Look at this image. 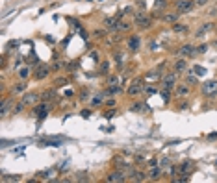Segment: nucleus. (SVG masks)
Masks as SVG:
<instances>
[{
    "instance_id": "nucleus-9",
    "label": "nucleus",
    "mask_w": 217,
    "mask_h": 183,
    "mask_svg": "<svg viewBox=\"0 0 217 183\" xmlns=\"http://www.w3.org/2000/svg\"><path fill=\"white\" fill-rule=\"evenodd\" d=\"M193 54H197V48H195L191 43L184 45V46H182L180 50H178V55H180V58H191Z\"/></svg>"
},
{
    "instance_id": "nucleus-30",
    "label": "nucleus",
    "mask_w": 217,
    "mask_h": 183,
    "mask_svg": "<svg viewBox=\"0 0 217 183\" xmlns=\"http://www.w3.org/2000/svg\"><path fill=\"white\" fill-rule=\"evenodd\" d=\"M89 94H91V91H89L87 87H83L82 93H80V100H86V96H89Z\"/></svg>"
},
{
    "instance_id": "nucleus-16",
    "label": "nucleus",
    "mask_w": 217,
    "mask_h": 183,
    "mask_svg": "<svg viewBox=\"0 0 217 183\" xmlns=\"http://www.w3.org/2000/svg\"><path fill=\"white\" fill-rule=\"evenodd\" d=\"M128 48L132 52H136L139 48V37H137V35H132V37L128 39Z\"/></svg>"
},
{
    "instance_id": "nucleus-18",
    "label": "nucleus",
    "mask_w": 217,
    "mask_h": 183,
    "mask_svg": "<svg viewBox=\"0 0 217 183\" xmlns=\"http://www.w3.org/2000/svg\"><path fill=\"white\" fill-rule=\"evenodd\" d=\"M41 146H52V148H58V146H61V143L60 140H54V139H41V143H39Z\"/></svg>"
},
{
    "instance_id": "nucleus-39",
    "label": "nucleus",
    "mask_w": 217,
    "mask_h": 183,
    "mask_svg": "<svg viewBox=\"0 0 217 183\" xmlns=\"http://www.w3.org/2000/svg\"><path fill=\"white\" fill-rule=\"evenodd\" d=\"M65 83H67L65 78H58V80H56V85H65Z\"/></svg>"
},
{
    "instance_id": "nucleus-31",
    "label": "nucleus",
    "mask_w": 217,
    "mask_h": 183,
    "mask_svg": "<svg viewBox=\"0 0 217 183\" xmlns=\"http://www.w3.org/2000/svg\"><path fill=\"white\" fill-rule=\"evenodd\" d=\"M134 159H136V161H134V163H136V165H145V163H147V159H145L143 156H136Z\"/></svg>"
},
{
    "instance_id": "nucleus-26",
    "label": "nucleus",
    "mask_w": 217,
    "mask_h": 183,
    "mask_svg": "<svg viewBox=\"0 0 217 183\" xmlns=\"http://www.w3.org/2000/svg\"><path fill=\"white\" fill-rule=\"evenodd\" d=\"M41 98H43V102H46V100H52V98H54V91H45Z\"/></svg>"
},
{
    "instance_id": "nucleus-17",
    "label": "nucleus",
    "mask_w": 217,
    "mask_h": 183,
    "mask_svg": "<svg viewBox=\"0 0 217 183\" xmlns=\"http://www.w3.org/2000/svg\"><path fill=\"white\" fill-rule=\"evenodd\" d=\"M30 74H32V68L30 67H20L19 68V78L20 80H28V78H30Z\"/></svg>"
},
{
    "instance_id": "nucleus-25",
    "label": "nucleus",
    "mask_w": 217,
    "mask_h": 183,
    "mask_svg": "<svg viewBox=\"0 0 217 183\" xmlns=\"http://www.w3.org/2000/svg\"><path fill=\"white\" fill-rule=\"evenodd\" d=\"M108 83H110V85H119V76L117 74H111L110 78H108Z\"/></svg>"
},
{
    "instance_id": "nucleus-13",
    "label": "nucleus",
    "mask_w": 217,
    "mask_h": 183,
    "mask_svg": "<svg viewBox=\"0 0 217 183\" xmlns=\"http://www.w3.org/2000/svg\"><path fill=\"white\" fill-rule=\"evenodd\" d=\"M189 93H191V89L187 87V83H182V85H176V87H174V94H176V96H182V98H184V96H187Z\"/></svg>"
},
{
    "instance_id": "nucleus-35",
    "label": "nucleus",
    "mask_w": 217,
    "mask_h": 183,
    "mask_svg": "<svg viewBox=\"0 0 217 183\" xmlns=\"http://www.w3.org/2000/svg\"><path fill=\"white\" fill-rule=\"evenodd\" d=\"M186 83H191V85H195V83H197V78H195V76H187V78H186Z\"/></svg>"
},
{
    "instance_id": "nucleus-45",
    "label": "nucleus",
    "mask_w": 217,
    "mask_h": 183,
    "mask_svg": "<svg viewBox=\"0 0 217 183\" xmlns=\"http://www.w3.org/2000/svg\"><path fill=\"white\" fill-rule=\"evenodd\" d=\"M208 139H210V140H213V139H217V133H212V135H208Z\"/></svg>"
},
{
    "instance_id": "nucleus-1",
    "label": "nucleus",
    "mask_w": 217,
    "mask_h": 183,
    "mask_svg": "<svg viewBox=\"0 0 217 183\" xmlns=\"http://www.w3.org/2000/svg\"><path fill=\"white\" fill-rule=\"evenodd\" d=\"M176 76L178 72H167L162 76V89H167V91H173L174 87H176Z\"/></svg>"
},
{
    "instance_id": "nucleus-36",
    "label": "nucleus",
    "mask_w": 217,
    "mask_h": 183,
    "mask_svg": "<svg viewBox=\"0 0 217 183\" xmlns=\"http://www.w3.org/2000/svg\"><path fill=\"white\" fill-rule=\"evenodd\" d=\"M91 113H93V111H91V109H83L80 115H82L83 118H89V117H91Z\"/></svg>"
},
{
    "instance_id": "nucleus-20",
    "label": "nucleus",
    "mask_w": 217,
    "mask_h": 183,
    "mask_svg": "<svg viewBox=\"0 0 217 183\" xmlns=\"http://www.w3.org/2000/svg\"><path fill=\"white\" fill-rule=\"evenodd\" d=\"M184 70H186V61L184 59H178L176 63H174V72H184Z\"/></svg>"
},
{
    "instance_id": "nucleus-38",
    "label": "nucleus",
    "mask_w": 217,
    "mask_h": 183,
    "mask_svg": "<svg viewBox=\"0 0 217 183\" xmlns=\"http://www.w3.org/2000/svg\"><path fill=\"white\" fill-rule=\"evenodd\" d=\"M178 107H180V109H187V107H189V104H187V100H182Z\"/></svg>"
},
{
    "instance_id": "nucleus-6",
    "label": "nucleus",
    "mask_w": 217,
    "mask_h": 183,
    "mask_svg": "<svg viewBox=\"0 0 217 183\" xmlns=\"http://www.w3.org/2000/svg\"><path fill=\"white\" fill-rule=\"evenodd\" d=\"M126 93L130 94V96H137L139 93H143V87H141V80H134V81H132L130 83V85H128V89H126Z\"/></svg>"
},
{
    "instance_id": "nucleus-34",
    "label": "nucleus",
    "mask_w": 217,
    "mask_h": 183,
    "mask_svg": "<svg viewBox=\"0 0 217 183\" xmlns=\"http://www.w3.org/2000/svg\"><path fill=\"white\" fill-rule=\"evenodd\" d=\"M173 30H174V32H184V30H186V26H184V24H176V22H174V24H173Z\"/></svg>"
},
{
    "instance_id": "nucleus-32",
    "label": "nucleus",
    "mask_w": 217,
    "mask_h": 183,
    "mask_svg": "<svg viewBox=\"0 0 217 183\" xmlns=\"http://www.w3.org/2000/svg\"><path fill=\"white\" fill-rule=\"evenodd\" d=\"M143 93H147V94H154V93H156V89H154L152 85H147V87H143Z\"/></svg>"
},
{
    "instance_id": "nucleus-21",
    "label": "nucleus",
    "mask_w": 217,
    "mask_h": 183,
    "mask_svg": "<svg viewBox=\"0 0 217 183\" xmlns=\"http://www.w3.org/2000/svg\"><path fill=\"white\" fill-rule=\"evenodd\" d=\"M178 17H180V13H169V15L163 17V20H165V22H176Z\"/></svg>"
},
{
    "instance_id": "nucleus-5",
    "label": "nucleus",
    "mask_w": 217,
    "mask_h": 183,
    "mask_svg": "<svg viewBox=\"0 0 217 183\" xmlns=\"http://www.w3.org/2000/svg\"><path fill=\"white\" fill-rule=\"evenodd\" d=\"M20 100L24 102V105H36V104L41 100V94H39V93H24Z\"/></svg>"
},
{
    "instance_id": "nucleus-41",
    "label": "nucleus",
    "mask_w": 217,
    "mask_h": 183,
    "mask_svg": "<svg viewBox=\"0 0 217 183\" xmlns=\"http://www.w3.org/2000/svg\"><path fill=\"white\" fill-rule=\"evenodd\" d=\"M206 48H208L206 45H200V46L197 48V52H199V54H200V52H206Z\"/></svg>"
},
{
    "instance_id": "nucleus-43",
    "label": "nucleus",
    "mask_w": 217,
    "mask_h": 183,
    "mask_svg": "<svg viewBox=\"0 0 217 183\" xmlns=\"http://www.w3.org/2000/svg\"><path fill=\"white\" fill-rule=\"evenodd\" d=\"M61 67H63V65H61V63H58V61L54 63V70H58V68H61Z\"/></svg>"
},
{
    "instance_id": "nucleus-3",
    "label": "nucleus",
    "mask_w": 217,
    "mask_h": 183,
    "mask_svg": "<svg viewBox=\"0 0 217 183\" xmlns=\"http://www.w3.org/2000/svg\"><path fill=\"white\" fill-rule=\"evenodd\" d=\"M200 91L204 96H217V80H210L206 83H202Z\"/></svg>"
},
{
    "instance_id": "nucleus-8",
    "label": "nucleus",
    "mask_w": 217,
    "mask_h": 183,
    "mask_svg": "<svg viewBox=\"0 0 217 183\" xmlns=\"http://www.w3.org/2000/svg\"><path fill=\"white\" fill-rule=\"evenodd\" d=\"M128 178L132 181H147L149 179V172H143V170H136V168H132V172L128 174Z\"/></svg>"
},
{
    "instance_id": "nucleus-24",
    "label": "nucleus",
    "mask_w": 217,
    "mask_h": 183,
    "mask_svg": "<svg viewBox=\"0 0 217 183\" xmlns=\"http://www.w3.org/2000/svg\"><path fill=\"white\" fill-rule=\"evenodd\" d=\"M145 107H143V104L141 102H136L134 105H130V111H134V113H139V111H143Z\"/></svg>"
},
{
    "instance_id": "nucleus-40",
    "label": "nucleus",
    "mask_w": 217,
    "mask_h": 183,
    "mask_svg": "<svg viewBox=\"0 0 217 183\" xmlns=\"http://www.w3.org/2000/svg\"><path fill=\"white\" fill-rule=\"evenodd\" d=\"M106 105H108V107H113V105H115V100H113V98H110V100L106 102Z\"/></svg>"
},
{
    "instance_id": "nucleus-33",
    "label": "nucleus",
    "mask_w": 217,
    "mask_h": 183,
    "mask_svg": "<svg viewBox=\"0 0 217 183\" xmlns=\"http://www.w3.org/2000/svg\"><path fill=\"white\" fill-rule=\"evenodd\" d=\"M100 70H102V74H110L108 70H110V65H108V61H104L102 65H100Z\"/></svg>"
},
{
    "instance_id": "nucleus-29",
    "label": "nucleus",
    "mask_w": 217,
    "mask_h": 183,
    "mask_svg": "<svg viewBox=\"0 0 217 183\" xmlns=\"http://www.w3.org/2000/svg\"><path fill=\"white\" fill-rule=\"evenodd\" d=\"M76 181H91V178H89V176L87 174H78V176H76Z\"/></svg>"
},
{
    "instance_id": "nucleus-42",
    "label": "nucleus",
    "mask_w": 217,
    "mask_h": 183,
    "mask_svg": "<svg viewBox=\"0 0 217 183\" xmlns=\"http://www.w3.org/2000/svg\"><path fill=\"white\" fill-rule=\"evenodd\" d=\"M197 74L202 76V74H206V72H204V68H202V67H197Z\"/></svg>"
},
{
    "instance_id": "nucleus-28",
    "label": "nucleus",
    "mask_w": 217,
    "mask_h": 183,
    "mask_svg": "<svg viewBox=\"0 0 217 183\" xmlns=\"http://www.w3.org/2000/svg\"><path fill=\"white\" fill-rule=\"evenodd\" d=\"M147 165H149V168H152V166H158V165H160V159L152 157V159H149V161H147Z\"/></svg>"
},
{
    "instance_id": "nucleus-4",
    "label": "nucleus",
    "mask_w": 217,
    "mask_h": 183,
    "mask_svg": "<svg viewBox=\"0 0 217 183\" xmlns=\"http://www.w3.org/2000/svg\"><path fill=\"white\" fill-rule=\"evenodd\" d=\"M193 6H195L193 0H178V2H176V9H178L180 15H184V13H189L193 9Z\"/></svg>"
},
{
    "instance_id": "nucleus-22",
    "label": "nucleus",
    "mask_w": 217,
    "mask_h": 183,
    "mask_svg": "<svg viewBox=\"0 0 217 183\" xmlns=\"http://www.w3.org/2000/svg\"><path fill=\"white\" fill-rule=\"evenodd\" d=\"M102 102H104V96H102V94L95 96L93 100H91V107H99V105H102Z\"/></svg>"
},
{
    "instance_id": "nucleus-11",
    "label": "nucleus",
    "mask_w": 217,
    "mask_h": 183,
    "mask_svg": "<svg viewBox=\"0 0 217 183\" xmlns=\"http://www.w3.org/2000/svg\"><path fill=\"white\" fill-rule=\"evenodd\" d=\"M160 176H163V170H162V166H152V168H149V179H152V181H158L160 179Z\"/></svg>"
},
{
    "instance_id": "nucleus-12",
    "label": "nucleus",
    "mask_w": 217,
    "mask_h": 183,
    "mask_svg": "<svg viewBox=\"0 0 217 183\" xmlns=\"http://www.w3.org/2000/svg\"><path fill=\"white\" fill-rule=\"evenodd\" d=\"M193 168V161H182V163L176 166L178 174H189V170Z\"/></svg>"
},
{
    "instance_id": "nucleus-23",
    "label": "nucleus",
    "mask_w": 217,
    "mask_h": 183,
    "mask_svg": "<svg viewBox=\"0 0 217 183\" xmlns=\"http://www.w3.org/2000/svg\"><path fill=\"white\" fill-rule=\"evenodd\" d=\"M121 87H119V85H110V89L106 91V94H119V93H121Z\"/></svg>"
},
{
    "instance_id": "nucleus-27",
    "label": "nucleus",
    "mask_w": 217,
    "mask_h": 183,
    "mask_svg": "<svg viewBox=\"0 0 217 183\" xmlns=\"http://www.w3.org/2000/svg\"><path fill=\"white\" fill-rule=\"evenodd\" d=\"M171 91H167V89H162V98H163V102L165 104H169V100H171Z\"/></svg>"
},
{
    "instance_id": "nucleus-14",
    "label": "nucleus",
    "mask_w": 217,
    "mask_h": 183,
    "mask_svg": "<svg viewBox=\"0 0 217 183\" xmlns=\"http://www.w3.org/2000/svg\"><path fill=\"white\" fill-rule=\"evenodd\" d=\"M48 72H50V68H48L46 65H39L37 67V72L33 74V76H36V80H43V78H46V76H48Z\"/></svg>"
},
{
    "instance_id": "nucleus-15",
    "label": "nucleus",
    "mask_w": 217,
    "mask_h": 183,
    "mask_svg": "<svg viewBox=\"0 0 217 183\" xmlns=\"http://www.w3.org/2000/svg\"><path fill=\"white\" fill-rule=\"evenodd\" d=\"M24 91H26V83H24V80H22V81L15 83V85L11 87V94H20V93H24Z\"/></svg>"
},
{
    "instance_id": "nucleus-10",
    "label": "nucleus",
    "mask_w": 217,
    "mask_h": 183,
    "mask_svg": "<svg viewBox=\"0 0 217 183\" xmlns=\"http://www.w3.org/2000/svg\"><path fill=\"white\" fill-rule=\"evenodd\" d=\"M9 109H13V102H11V98H4V100H2V111H0L2 118H6V117L9 115Z\"/></svg>"
},
{
    "instance_id": "nucleus-2",
    "label": "nucleus",
    "mask_w": 217,
    "mask_h": 183,
    "mask_svg": "<svg viewBox=\"0 0 217 183\" xmlns=\"http://www.w3.org/2000/svg\"><path fill=\"white\" fill-rule=\"evenodd\" d=\"M128 179V174L124 170H119V168H115V170H111L108 176H106V181L108 183H123Z\"/></svg>"
},
{
    "instance_id": "nucleus-19",
    "label": "nucleus",
    "mask_w": 217,
    "mask_h": 183,
    "mask_svg": "<svg viewBox=\"0 0 217 183\" xmlns=\"http://www.w3.org/2000/svg\"><path fill=\"white\" fill-rule=\"evenodd\" d=\"M24 107H26V105H24V102H22V100H20V102H17V104H15V107L11 109V117L19 115V113H20V111H22Z\"/></svg>"
},
{
    "instance_id": "nucleus-37",
    "label": "nucleus",
    "mask_w": 217,
    "mask_h": 183,
    "mask_svg": "<svg viewBox=\"0 0 217 183\" xmlns=\"http://www.w3.org/2000/svg\"><path fill=\"white\" fill-rule=\"evenodd\" d=\"M113 61L117 63L119 67H121V65H123V55H115V58H113Z\"/></svg>"
},
{
    "instance_id": "nucleus-7",
    "label": "nucleus",
    "mask_w": 217,
    "mask_h": 183,
    "mask_svg": "<svg viewBox=\"0 0 217 183\" xmlns=\"http://www.w3.org/2000/svg\"><path fill=\"white\" fill-rule=\"evenodd\" d=\"M136 24H137V28H141V30H147V28H150L152 20L147 15H143V13H137L136 15Z\"/></svg>"
},
{
    "instance_id": "nucleus-44",
    "label": "nucleus",
    "mask_w": 217,
    "mask_h": 183,
    "mask_svg": "<svg viewBox=\"0 0 217 183\" xmlns=\"http://www.w3.org/2000/svg\"><path fill=\"white\" fill-rule=\"evenodd\" d=\"M197 4L199 6H204V4H208V0H197Z\"/></svg>"
}]
</instances>
